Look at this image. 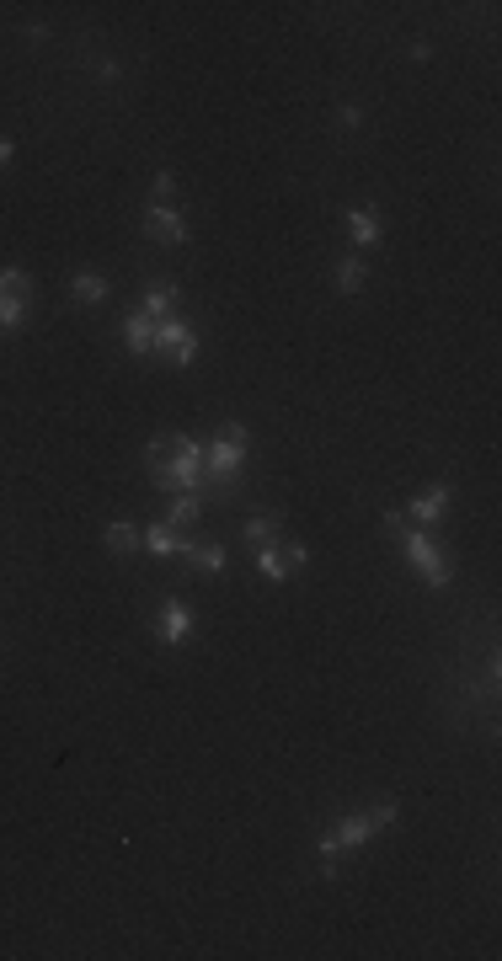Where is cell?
<instances>
[{
    "mask_svg": "<svg viewBox=\"0 0 502 961\" xmlns=\"http://www.w3.org/2000/svg\"><path fill=\"white\" fill-rule=\"evenodd\" d=\"M0 161H11V139H0Z\"/></svg>",
    "mask_w": 502,
    "mask_h": 961,
    "instance_id": "obj_20",
    "label": "cell"
},
{
    "mask_svg": "<svg viewBox=\"0 0 502 961\" xmlns=\"http://www.w3.org/2000/svg\"><path fill=\"white\" fill-rule=\"evenodd\" d=\"M102 540H108V551H112V556H128L139 534H134V523H123V518H118V523H108V534H102Z\"/></svg>",
    "mask_w": 502,
    "mask_h": 961,
    "instance_id": "obj_15",
    "label": "cell"
},
{
    "mask_svg": "<svg viewBox=\"0 0 502 961\" xmlns=\"http://www.w3.org/2000/svg\"><path fill=\"white\" fill-rule=\"evenodd\" d=\"M123 342H128V353H139V358L156 353V321H150V316H134V321L123 326Z\"/></svg>",
    "mask_w": 502,
    "mask_h": 961,
    "instance_id": "obj_10",
    "label": "cell"
},
{
    "mask_svg": "<svg viewBox=\"0 0 502 961\" xmlns=\"http://www.w3.org/2000/svg\"><path fill=\"white\" fill-rule=\"evenodd\" d=\"M27 321V294H0V326H22Z\"/></svg>",
    "mask_w": 502,
    "mask_h": 961,
    "instance_id": "obj_16",
    "label": "cell"
},
{
    "mask_svg": "<svg viewBox=\"0 0 502 961\" xmlns=\"http://www.w3.org/2000/svg\"><path fill=\"white\" fill-rule=\"evenodd\" d=\"M187 630H193V615H187V604L166 598V604H161V615H156V636H161L166 646H182V641H187Z\"/></svg>",
    "mask_w": 502,
    "mask_h": 961,
    "instance_id": "obj_6",
    "label": "cell"
},
{
    "mask_svg": "<svg viewBox=\"0 0 502 961\" xmlns=\"http://www.w3.org/2000/svg\"><path fill=\"white\" fill-rule=\"evenodd\" d=\"M305 561H310V551H305V545H289V551H262V556H257V571H262V577H273V582H283L294 566H305Z\"/></svg>",
    "mask_w": 502,
    "mask_h": 961,
    "instance_id": "obj_7",
    "label": "cell"
},
{
    "mask_svg": "<svg viewBox=\"0 0 502 961\" xmlns=\"http://www.w3.org/2000/svg\"><path fill=\"white\" fill-rule=\"evenodd\" d=\"M70 294H75V305H102L108 299V278L102 273H75Z\"/></svg>",
    "mask_w": 502,
    "mask_h": 961,
    "instance_id": "obj_11",
    "label": "cell"
},
{
    "mask_svg": "<svg viewBox=\"0 0 502 961\" xmlns=\"http://www.w3.org/2000/svg\"><path fill=\"white\" fill-rule=\"evenodd\" d=\"M364 278H369V268L358 262V257H347V262H336V273H332V283L342 288V294H358L364 288Z\"/></svg>",
    "mask_w": 502,
    "mask_h": 961,
    "instance_id": "obj_13",
    "label": "cell"
},
{
    "mask_svg": "<svg viewBox=\"0 0 502 961\" xmlns=\"http://www.w3.org/2000/svg\"><path fill=\"white\" fill-rule=\"evenodd\" d=\"M401 540H406V556H412V566L433 582V588H449V566H444V556H439V545L422 534V529H395Z\"/></svg>",
    "mask_w": 502,
    "mask_h": 961,
    "instance_id": "obj_3",
    "label": "cell"
},
{
    "mask_svg": "<svg viewBox=\"0 0 502 961\" xmlns=\"http://www.w3.org/2000/svg\"><path fill=\"white\" fill-rule=\"evenodd\" d=\"M342 225H347V235H353L358 246H374V240H380V209H353Z\"/></svg>",
    "mask_w": 502,
    "mask_h": 961,
    "instance_id": "obj_8",
    "label": "cell"
},
{
    "mask_svg": "<svg viewBox=\"0 0 502 961\" xmlns=\"http://www.w3.org/2000/svg\"><path fill=\"white\" fill-rule=\"evenodd\" d=\"M273 523H279L273 513H257V518H246V523H241L246 545H251V551H257V545H268V540H273Z\"/></svg>",
    "mask_w": 502,
    "mask_h": 961,
    "instance_id": "obj_14",
    "label": "cell"
},
{
    "mask_svg": "<svg viewBox=\"0 0 502 961\" xmlns=\"http://www.w3.org/2000/svg\"><path fill=\"white\" fill-rule=\"evenodd\" d=\"M171 305H176V288H171V283H156V288L145 294V310H139V316H150V321H166Z\"/></svg>",
    "mask_w": 502,
    "mask_h": 961,
    "instance_id": "obj_12",
    "label": "cell"
},
{
    "mask_svg": "<svg viewBox=\"0 0 502 961\" xmlns=\"http://www.w3.org/2000/svg\"><path fill=\"white\" fill-rule=\"evenodd\" d=\"M444 508H449V486L439 481L433 492H422V497L412 503V518H417V523H439V518H444Z\"/></svg>",
    "mask_w": 502,
    "mask_h": 961,
    "instance_id": "obj_9",
    "label": "cell"
},
{
    "mask_svg": "<svg viewBox=\"0 0 502 961\" xmlns=\"http://www.w3.org/2000/svg\"><path fill=\"white\" fill-rule=\"evenodd\" d=\"M391 823H395V806H374V812H364V817H347V823H336L332 834L321 839V860L332 865V860H336V849L364 844L369 834H380V828H391Z\"/></svg>",
    "mask_w": 502,
    "mask_h": 961,
    "instance_id": "obj_1",
    "label": "cell"
},
{
    "mask_svg": "<svg viewBox=\"0 0 502 961\" xmlns=\"http://www.w3.org/2000/svg\"><path fill=\"white\" fill-rule=\"evenodd\" d=\"M145 235H150V240H161V246H182V240H187V225H182V214H176L171 203H150V214H145Z\"/></svg>",
    "mask_w": 502,
    "mask_h": 961,
    "instance_id": "obj_4",
    "label": "cell"
},
{
    "mask_svg": "<svg viewBox=\"0 0 502 961\" xmlns=\"http://www.w3.org/2000/svg\"><path fill=\"white\" fill-rule=\"evenodd\" d=\"M166 198H176V176H171V171H156V203H166Z\"/></svg>",
    "mask_w": 502,
    "mask_h": 961,
    "instance_id": "obj_19",
    "label": "cell"
},
{
    "mask_svg": "<svg viewBox=\"0 0 502 961\" xmlns=\"http://www.w3.org/2000/svg\"><path fill=\"white\" fill-rule=\"evenodd\" d=\"M193 561H198V571H214V577H220L224 571V545H193Z\"/></svg>",
    "mask_w": 502,
    "mask_h": 961,
    "instance_id": "obj_17",
    "label": "cell"
},
{
    "mask_svg": "<svg viewBox=\"0 0 502 961\" xmlns=\"http://www.w3.org/2000/svg\"><path fill=\"white\" fill-rule=\"evenodd\" d=\"M156 353H166L171 363H193L198 342H193V332H187L182 321H161V326H156Z\"/></svg>",
    "mask_w": 502,
    "mask_h": 961,
    "instance_id": "obj_5",
    "label": "cell"
},
{
    "mask_svg": "<svg viewBox=\"0 0 502 961\" xmlns=\"http://www.w3.org/2000/svg\"><path fill=\"white\" fill-rule=\"evenodd\" d=\"M204 513V503L198 497H182V503H171V513H166V523H193Z\"/></svg>",
    "mask_w": 502,
    "mask_h": 961,
    "instance_id": "obj_18",
    "label": "cell"
},
{
    "mask_svg": "<svg viewBox=\"0 0 502 961\" xmlns=\"http://www.w3.org/2000/svg\"><path fill=\"white\" fill-rule=\"evenodd\" d=\"M241 459H246V428H241V422H224L220 438L204 454V470H209V476H235Z\"/></svg>",
    "mask_w": 502,
    "mask_h": 961,
    "instance_id": "obj_2",
    "label": "cell"
}]
</instances>
